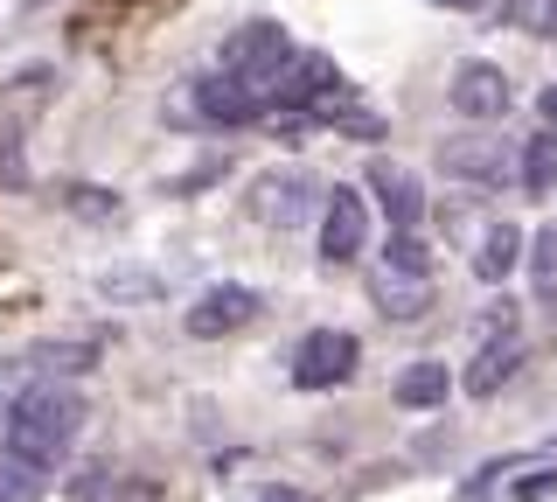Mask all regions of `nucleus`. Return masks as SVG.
Returning <instances> with one entry per match:
<instances>
[{"label": "nucleus", "instance_id": "1", "mask_svg": "<svg viewBox=\"0 0 557 502\" xmlns=\"http://www.w3.org/2000/svg\"><path fill=\"white\" fill-rule=\"evenodd\" d=\"M84 419H91V405H84L77 391L57 384V377H35V384L14 391V405H8V432H0V440H8L14 454L57 467V461H70V446H77Z\"/></svg>", "mask_w": 557, "mask_h": 502}, {"label": "nucleus", "instance_id": "2", "mask_svg": "<svg viewBox=\"0 0 557 502\" xmlns=\"http://www.w3.org/2000/svg\"><path fill=\"white\" fill-rule=\"evenodd\" d=\"M522 356H530V335H522V307H516V301H495V307H487V315L474 321L467 397H495V391L522 370Z\"/></svg>", "mask_w": 557, "mask_h": 502}, {"label": "nucleus", "instance_id": "3", "mask_svg": "<svg viewBox=\"0 0 557 502\" xmlns=\"http://www.w3.org/2000/svg\"><path fill=\"white\" fill-rule=\"evenodd\" d=\"M348 106H356V98H348L335 57H321V49H293L286 71H278V84H272V112H307L313 126H321V119H342Z\"/></svg>", "mask_w": 557, "mask_h": 502}, {"label": "nucleus", "instance_id": "4", "mask_svg": "<svg viewBox=\"0 0 557 502\" xmlns=\"http://www.w3.org/2000/svg\"><path fill=\"white\" fill-rule=\"evenodd\" d=\"M321 203H327V182L313 168H265V175H251L244 210L258 223H272V231H300L307 217H321Z\"/></svg>", "mask_w": 557, "mask_h": 502}, {"label": "nucleus", "instance_id": "5", "mask_svg": "<svg viewBox=\"0 0 557 502\" xmlns=\"http://www.w3.org/2000/svg\"><path fill=\"white\" fill-rule=\"evenodd\" d=\"M286 57H293V42H286V28L278 22H244L231 42H223V71H231L244 91H258L272 106V84L278 71H286Z\"/></svg>", "mask_w": 557, "mask_h": 502}, {"label": "nucleus", "instance_id": "6", "mask_svg": "<svg viewBox=\"0 0 557 502\" xmlns=\"http://www.w3.org/2000/svg\"><path fill=\"white\" fill-rule=\"evenodd\" d=\"M356 363H362V350H356L348 328H307V335L293 342V384L300 391H335V384L356 377Z\"/></svg>", "mask_w": 557, "mask_h": 502}, {"label": "nucleus", "instance_id": "7", "mask_svg": "<svg viewBox=\"0 0 557 502\" xmlns=\"http://www.w3.org/2000/svg\"><path fill=\"white\" fill-rule=\"evenodd\" d=\"M258 315H265L258 286H237V280H223V286L196 293V307L182 315V328H188L196 342H223V335H237V328H251Z\"/></svg>", "mask_w": 557, "mask_h": 502}, {"label": "nucleus", "instance_id": "8", "mask_svg": "<svg viewBox=\"0 0 557 502\" xmlns=\"http://www.w3.org/2000/svg\"><path fill=\"white\" fill-rule=\"evenodd\" d=\"M370 252V196L362 188H327L321 203V258L327 266H356Z\"/></svg>", "mask_w": 557, "mask_h": 502}, {"label": "nucleus", "instance_id": "9", "mask_svg": "<svg viewBox=\"0 0 557 502\" xmlns=\"http://www.w3.org/2000/svg\"><path fill=\"white\" fill-rule=\"evenodd\" d=\"M188 112L202 119V126H251V119H265V98L244 91L231 71H209L188 84Z\"/></svg>", "mask_w": 557, "mask_h": 502}, {"label": "nucleus", "instance_id": "10", "mask_svg": "<svg viewBox=\"0 0 557 502\" xmlns=\"http://www.w3.org/2000/svg\"><path fill=\"white\" fill-rule=\"evenodd\" d=\"M446 98H453V112H460V119L487 126V119H502V112H509V98H516V91H509V77H502L495 63H474V57H467L460 71H453Z\"/></svg>", "mask_w": 557, "mask_h": 502}, {"label": "nucleus", "instance_id": "11", "mask_svg": "<svg viewBox=\"0 0 557 502\" xmlns=\"http://www.w3.org/2000/svg\"><path fill=\"white\" fill-rule=\"evenodd\" d=\"M370 196H376V210L391 217V231H418V223H425V188H418L411 168L370 161Z\"/></svg>", "mask_w": 557, "mask_h": 502}, {"label": "nucleus", "instance_id": "12", "mask_svg": "<svg viewBox=\"0 0 557 502\" xmlns=\"http://www.w3.org/2000/svg\"><path fill=\"white\" fill-rule=\"evenodd\" d=\"M370 301L383 307V321H418L432 315V272H397V266H370Z\"/></svg>", "mask_w": 557, "mask_h": 502}, {"label": "nucleus", "instance_id": "13", "mask_svg": "<svg viewBox=\"0 0 557 502\" xmlns=\"http://www.w3.org/2000/svg\"><path fill=\"white\" fill-rule=\"evenodd\" d=\"M440 168L453 182H474V188H495L502 175H509V154H502V140H481V133H460V140L440 147Z\"/></svg>", "mask_w": 557, "mask_h": 502}, {"label": "nucleus", "instance_id": "14", "mask_svg": "<svg viewBox=\"0 0 557 502\" xmlns=\"http://www.w3.org/2000/svg\"><path fill=\"white\" fill-rule=\"evenodd\" d=\"M446 391H453V377H446V363H432V356L405 363V370H397V384H391V397H397L405 412H440Z\"/></svg>", "mask_w": 557, "mask_h": 502}, {"label": "nucleus", "instance_id": "15", "mask_svg": "<svg viewBox=\"0 0 557 502\" xmlns=\"http://www.w3.org/2000/svg\"><path fill=\"white\" fill-rule=\"evenodd\" d=\"M49 475H57V467L14 454V446L0 440V502H42V495H49Z\"/></svg>", "mask_w": 557, "mask_h": 502}, {"label": "nucleus", "instance_id": "16", "mask_svg": "<svg viewBox=\"0 0 557 502\" xmlns=\"http://www.w3.org/2000/svg\"><path fill=\"white\" fill-rule=\"evenodd\" d=\"M516 266H522V231H516V223H487V237H481V252H474V280L502 286Z\"/></svg>", "mask_w": 557, "mask_h": 502}, {"label": "nucleus", "instance_id": "17", "mask_svg": "<svg viewBox=\"0 0 557 502\" xmlns=\"http://www.w3.org/2000/svg\"><path fill=\"white\" fill-rule=\"evenodd\" d=\"M530 293L536 307H557V223H544L530 237Z\"/></svg>", "mask_w": 557, "mask_h": 502}, {"label": "nucleus", "instance_id": "18", "mask_svg": "<svg viewBox=\"0 0 557 502\" xmlns=\"http://www.w3.org/2000/svg\"><path fill=\"white\" fill-rule=\"evenodd\" d=\"M516 175H522V188H530V196H550V188H557V133H536V140L522 147Z\"/></svg>", "mask_w": 557, "mask_h": 502}, {"label": "nucleus", "instance_id": "19", "mask_svg": "<svg viewBox=\"0 0 557 502\" xmlns=\"http://www.w3.org/2000/svg\"><path fill=\"white\" fill-rule=\"evenodd\" d=\"M502 22L522 28V36H536V42H557V0H509Z\"/></svg>", "mask_w": 557, "mask_h": 502}, {"label": "nucleus", "instance_id": "20", "mask_svg": "<svg viewBox=\"0 0 557 502\" xmlns=\"http://www.w3.org/2000/svg\"><path fill=\"white\" fill-rule=\"evenodd\" d=\"M383 266H397V272H432L425 231H391V245H383Z\"/></svg>", "mask_w": 557, "mask_h": 502}, {"label": "nucleus", "instance_id": "21", "mask_svg": "<svg viewBox=\"0 0 557 502\" xmlns=\"http://www.w3.org/2000/svg\"><path fill=\"white\" fill-rule=\"evenodd\" d=\"M70 502H119V475L104 461H91L77 481H70Z\"/></svg>", "mask_w": 557, "mask_h": 502}, {"label": "nucleus", "instance_id": "22", "mask_svg": "<svg viewBox=\"0 0 557 502\" xmlns=\"http://www.w3.org/2000/svg\"><path fill=\"white\" fill-rule=\"evenodd\" d=\"M28 363L35 370H63L70 377V370H91V350H84V342H57V350H35Z\"/></svg>", "mask_w": 557, "mask_h": 502}, {"label": "nucleus", "instance_id": "23", "mask_svg": "<svg viewBox=\"0 0 557 502\" xmlns=\"http://www.w3.org/2000/svg\"><path fill=\"white\" fill-rule=\"evenodd\" d=\"M70 210H91V217H119V203L104 188H70Z\"/></svg>", "mask_w": 557, "mask_h": 502}, {"label": "nucleus", "instance_id": "24", "mask_svg": "<svg viewBox=\"0 0 557 502\" xmlns=\"http://www.w3.org/2000/svg\"><path fill=\"white\" fill-rule=\"evenodd\" d=\"M104 293H153L147 272H119V280H104Z\"/></svg>", "mask_w": 557, "mask_h": 502}, {"label": "nucleus", "instance_id": "25", "mask_svg": "<svg viewBox=\"0 0 557 502\" xmlns=\"http://www.w3.org/2000/svg\"><path fill=\"white\" fill-rule=\"evenodd\" d=\"M536 112H544V119H550V126H557V84H550V91H544V98H536Z\"/></svg>", "mask_w": 557, "mask_h": 502}, {"label": "nucleus", "instance_id": "26", "mask_svg": "<svg viewBox=\"0 0 557 502\" xmlns=\"http://www.w3.org/2000/svg\"><path fill=\"white\" fill-rule=\"evenodd\" d=\"M432 8H481V0H432Z\"/></svg>", "mask_w": 557, "mask_h": 502}]
</instances>
